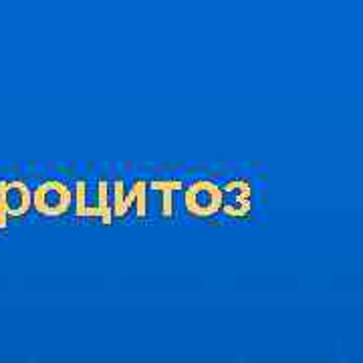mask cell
I'll return each instance as SVG.
<instances>
[{"label": "cell", "mask_w": 363, "mask_h": 363, "mask_svg": "<svg viewBox=\"0 0 363 363\" xmlns=\"http://www.w3.org/2000/svg\"><path fill=\"white\" fill-rule=\"evenodd\" d=\"M109 186H111V214H113V220H125L131 212L140 220H145L150 216V198L152 196H150L147 180L135 178L128 188L123 178H116Z\"/></svg>", "instance_id": "cell-1"}, {"label": "cell", "mask_w": 363, "mask_h": 363, "mask_svg": "<svg viewBox=\"0 0 363 363\" xmlns=\"http://www.w3.org/2000/svg\"><path fill=\"white\" fill-rule=\"evenodd\" d=\"M150 196H160V218L162 220H176L178 214V194L184 192V182L182 180H152L147 182Z\"/></svg>", "instance_id": "cell-5"}, {"label": "cell", "mask_w": 363, "mask_h": 363, "mask_svg": "<svg viewBox=\"0 0 363 363\" xmlns=\"http://www.w3.org/2000/svg\"><path fill=\"white\" fill-rule=\"evenodd\" d=\"M222 208L224 214L230 220H247L252 214V184L247 178H233L222 184Z\"/></svg>", "instance_id": "cell-4"}, {"label": "cell", "mask_w": 363, "mask_h": 363, "mask_svg": "<svg viewBox=\"0 0 363 363\" xmlns=\"http://www.w3.org/2000/svg\"><path fill=\"white\" fill-rule=\"evenodd\" d=\"M95 200L87 204V216L89 220H99L101 226H111L113 224V214H111V186L105 178L97 180L95 186Z\"/></svg>", "instance_id": "cell-7"}, {"label": "cell", "mask_w": 363, "mask_h": 363, "mask_svg": "<svg viewBox=\"0 0 363 363\" xmlns=\"http://www.w3.org/2000/svg\"><path fill=\"white\" fill-rule=\"evenodd\" d=\"M73 190V210H75V220H85L87 216V204H89V184L85 178H79L75 182Z\"/></svg>", "instance_id": "cell-8"}, {"label": "cell", "mask_w": 363, "mask_h": 363, "mask_svg": "<svg viewBox=\"0 0 363 363\" xmlns=\"http://www.w3.org/2000/svg\"><path fill=\"white\" fill-rule=\"evenodd\" d=\"M33 208L47 220H61L73 212V190L63 180H45L33 190Z\"/></svg>", "instance_id": "cell-2"}, {"label": "cell", "mask_w": 363, "mask_h": 363, "mask_svg": "<svg viewBox=\"0 0 363 363\" xmlns=\"http://www.w3.org/2000/svg\"><path fill=\"white\" fill-rule=\"evenodd\" d=\"M186 216L192 220H210L220 214L222 188L212 180H196L182 192Z\"/></svg>", "instance_id": "cell-3"}, {"label": "cell", "mask_w": 363, "mask_h": 363, "mask_svg": "<svg viewBox=\"0 0 363 363\" xmlns=\"http://www.w3.org/2000/svg\"><path fill=\"white\" fill-rule=\"evenodd\" d=\"M4 204H6V218L23 220L33 210V190L26 182L14 180L4 184Z\"/></svg>", "instance_id": "cell-6"}]
</instances>
